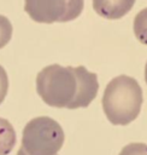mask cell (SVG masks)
<instances>
[{"mask_svg":"<svg viewBox=\"0 0 147 155\" xmlns=\"http://www.w3.org/2000/svg\"><path fill=\"white\" fill-rule=\"evenodd\" d=\"M99 90L95 73L80 67L52 64L36 76V91L41 99L54 108H87Z\"/></svg>","mask_w":147,"mask_h":155,"instance_id":"1","label":"cell"},{"mask_svg":"<svg viewBox=\"0 0 147 155\" xmlns=\"http://www.w3.org/2000/svg\"><path fill=\"white\" fill-rule=\"evenodd\" d=\"M143 102L139 82L128 75L113 78L102 94V110L112 125H128L134 121Z\"/></svg>","mask_w":147,"mask_h":155,"instance_id":"2","label":"cell"},{"mask_svg":"<svg viewBox=\"0 0 147 155\" xmlns=\"http://www.w3.org/2000/svg\"><path fill=\"white\" fill-rule=\"evenodd\" d=\"M64 139V131L54 119L39 116L25 125L17 155H58Z\"/></svg>","mask_w":147,"mask_h":155,"instance_id":"3","label":"cell"},{"mask_svg":"<svg viewBox=\"0 0 147 155\" xmlns=\"http://www.w3.org/2000/svg\"><path fill=\"white\" fill-rule=\"evenodd\" d=\"M135 0H93L94 11L106 19H118L134 6Z\"/></svg>","mask_w":147,"mask_h":155,"instance_id":"5","label":"cell"},{"mask_svg":"<svg viewBox=\"0 0 147 155\" xmlns=\"http://www.w3.org/2000/svg\"><path fill=\"white\" fill-rule=\"evenodd\" d=\"M119 155H147V144H145V143L127 144L120 150Z\"/></svg>","mask_w":147,"mask_h":155,"instance_id":"9","label":"cell"},{"mask_svg":"<svg viewBox=\"0 0 147 155\" xmlns=\"http://www.w3.org/2000/svg\"><path fill=\"white\" fill-rule=\"evenodd\" d=\"M8 91V78L6 70L0 65V104L4 102Z\"/></svg>","mask_w":147,"mask_h":155,"instance_id":"10","label":"cell"},{"mask_svg":"<svg viewBox=\"0 0 147 155\" xmlns=\"http://www.w3.org/2000/svg\"><path fill=\"white\" fill-rule=\"evenodd\" d=\"M145 80L147 82V63H146V67H145Z\"/></svg>","mask_w":147,"mask_h":155,"instance_id":"11","label":"cell"},{"mask_svg":"<svg viewBox=\"0 0 147 155\" xmlns=\"http://www.w3.org/2000/svg\"><path fill=\"white\" fill-rule=\"evenodd\" d=\"M12 24L8 18L0 15V48L5 47L12 38Z\"/></svg>","mask_w":147,"mask_h":155,"instance_id":"8","label":"cell"},{"mask_svg":"<svg viewBox=\"0 0 147 155\" xmlns=\"http://www.w3.org/2000/svg\"><path fill=\"white\" fill-rule=\"evenodd\" d=\"M134 34L136 39L143 44L147 45V7L141 10L134 19Z\"/></svg>","mask_w":147,"mask_h":155,"instance_id":"7","label":"cell"},{"mask_svg":"<svg viewBox=\"0 0 147 155\" xmlns=\"http://www.w3.org/2000/svg\"><path fill=\"white\" fill-rule=\"evenodd\" d=\"M83 5V0H24L29 17L45 24L74 21L82 13Z\"/></svg>","mask_w":147,"mask_h":155,"instance_id":"4","label":"cell"},{"mask_svg":"<svg viewBox=\"0 0 147 155\" xmlns=\"http://www.w3.org/2000/svg\"><path fill=\"white\" fill-rule=\"evenodd\" d=\"M16 144V131L6 119L0 117V155L11 153Z\"/></svg>","mask_w":147,"mask_h":155,"instance_id":"6","label":"cell"}]
</instances>
